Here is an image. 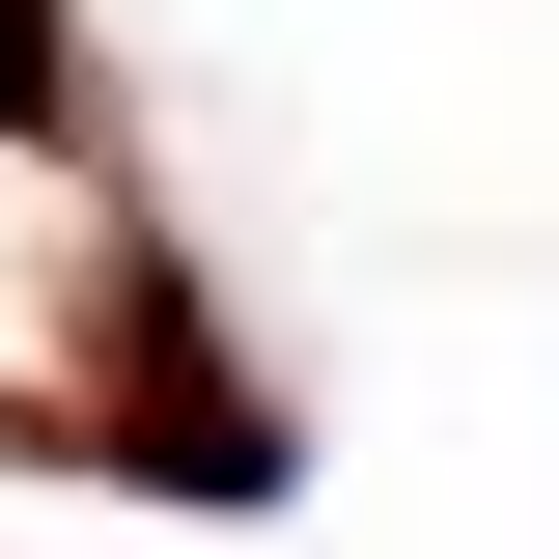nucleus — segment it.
I'll use <instances>...</instances> for the list:
<instances>
[{"label":"nucleus","instance_id":"1","mask_svg":"<svg viewBox=\"0 0 559 559\" xmlns=\"http://www.w3.org/2000/svg\"><path fill=\"white\" fill-rule=\"evenodd\" d=\"M0 140H28V168L84 140V28H57V0H0Z\"/></svg>","mask_w":559,"mask_h":559}]
</instances>
